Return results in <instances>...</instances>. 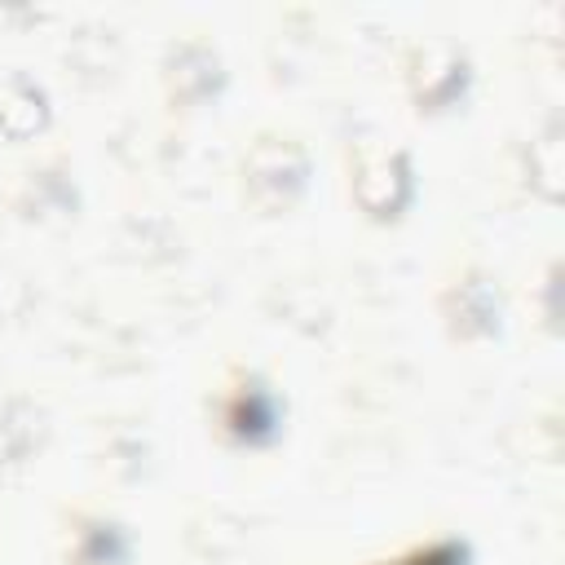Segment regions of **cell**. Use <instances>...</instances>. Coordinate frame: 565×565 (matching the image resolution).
<instances>
[{"label":"cell","mask_w":565,"mask_h":565,"mask_svg":"<svg viewBox=\"0 0 565 565\" xmlns=\"http://www.w3.org/2000/svg\"><path fill=\"white\" fill-rule=\"evenodd\" d=\"M234 185L238 199L256 216H282L305 203L313 185V150L300 132L265 124L252 137H243L234 154Z\"/></svg>","instance_id":"1"},{"label":"cell","mask_w":565,"mask_h":565,"mask_svg":"<svg viewBox=\"0 0 565 565\" xmlns=\"http://www.w3.org/2000/svg\"><path fill=\"white\" fill-rule=\"evenodd\" d=\"M203 415L225 450H269L287 433L282 388L247 362H230L221 371V380L203 397Z\"/></svg>","instance_id":"2"},{"label":"cell","mask_w":565,"mask_h":565,"mask_svg":"<svg viewBox=\"0 0 565 565\" xmlns=\"http://www.w3.org/2000/svg\"><path fill=\"white\" fill-rule=\"evenodd\" d=\"M344 190L362 221L397 225L419 194L415 154L388 141H358L344 150Z\"/></svg>","instance_id":"3"},{"label":"cell","mask_w":565,"mask_h":565,"mask_svg":"<svg viewBox=\"0 0 565 565\" xmlns=\"http://www.w3.org/2000/svg\"><path fill=\"white\" fill-rule=\"evenodd\" d=\"M402 93L411 102L415 115L424 119H437V115H450L468 102L472 93V53L450 40V35H419L402 49Z\"/></svg>","instance_id":"4"},{"label":"cell","mask_w":565,"mask_h":565,"mask_svg":"<svg viewBox=\"0 0 565 565\" xmlns=\"http://www.w3.org/2000/svg\"><path fill=\"white\" fill-rule=\"evenodd\" d=\"M433 313H437V322H441L450 344H486L508 322L503 278L481 260H463L437 282Z\"/></svg>","instance_id":"5"},{"label":"cell","mask_w":565,"mask_h":565,"mask_svg":"<svg viewBox=\"0 0 565 565\" xmlns=\"http://www.w3.org/2000/svg\"><path fill=\"white\" fill-rule=\"evenodd\" d=\"M230 88V66L225 53L212 35L199 31H181L163 44L159 53V93L168 102V110L177 115H199L207 106H216Z\"/></svg>","instance_id":"6"},{"label":"cell","mask_w":565,"mask_h":565,"mask_svg":"<svg viewBox=\"0 0 565 565\" xmlns=\"http://www.w3.org/2000/svg\"><path fill=\"white\" fill-rule=\"evenodd\" d=\"M9 212L26 225H57L75 221L84 207V185L75 177V163L66 154H44L13 172V185L4 194Z\"/></svg>","instance_id":"7"},{"label":"cell","mask_w":565,"mask_h":565,"mask_svg":"<svg viewBox=\"0 0 565 565\" xmlns=\"http://www.w3.org/2000/svg\"><path fill=\"white\" fill-rule=\"evenodd\" d=\"M57 539H62V565H132L137 561V530L115 508H97V503L62 508Z\"/></svg>","instance_id":"8"},{"label":"cell","mask_w":565,"mask_h":565,"mask_svg":"<svg viewBox=\"0 0 565 565\" xmlns=\"http://www.w3.org/2000/svg\"><path fill=\"white\" fill-rule=\"evenodd\" d=\"M53 441V415L35 393H0V468L35 463Z\"/></svg>","instance_id":"9"},{"label":"cell","mask_w":565,"mask_h":565,"mask_svg":"<svg viewBox=\"0 0 565 565\" xmlns=\"http://www.w3.org/2000/svg\"><path fill=\"white\" fill-rule=\"evenodd\" d=\"M49 124H53L49 88L35 75H26V71L0 75V137H9V141H35Z\"/></svg>","instance_id":"10"},{"label":"cell","mask_w":565,"mask_h":565,"mask_svg":"<svg viewBox=\"0 0 565 565\" xmlns=\"http://www.w3.org/2000/svg\"><path fill=\"white\" fill-rule=\"evenodd\" d=\"M371 565H472V547L459 539V534H433V539H419L384 561H371Z\"/></svg>","instance_id":"11"},{"label":"cell","mask_w":565,"mask_h":565,"mask_svg":"<svg viewBox=\"0 0 565 565\" xmlns=\"http://www.w3.org/2000/svg\"><path fill=\"white\" fill-rule=\"evenodd\" d=\"M0 565H4V556H0Z\"/></svg>","instance_id":"12"}]
</instances>
